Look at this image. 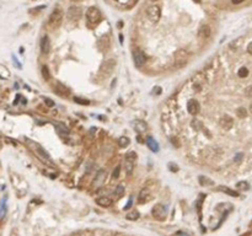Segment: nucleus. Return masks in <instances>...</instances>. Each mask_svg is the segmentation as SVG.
Listing matches in <instances>:
<instances>
[{
	"label": "nucleus",
	"instance_id": "obj_31",
	"mask_svg": "<svg viewBox=\"0 0 252 236\" xmlns=\"http://www.w3.org/2000/svg\"><path fill=\"white\" fill-rule=\"evenodd\" d=\"M236 115L239 116V118H245V117L247 116V111H246V108H244V107H240L239 110L236 111Z\"/></svg>",
	"mask_w": 252,
	"mask_h": 236
},
{
	"label": "nucleus",
	"instance_id": "obj_26",
	"mask_svg": "<svg viewBox=\"0 0 252 236\" xmlns=\"http://www.w3.org/2000/svg\"><path fill=\"white\" fill-rule=\"evenodd\" d=\"M42 75H43V79H44V80H49V79H50L49 69H48L47 65H43V66H42Z\"/></svg>",
	"mask_w": 252,
	"mask_h": 236
},
{
	"label": "nucleus",
	"instance_id": "obj_3",
	"mask_svg": "<svg viewBox=\"0 0 252 236\" xmlns=\"http://www.w3.org/2000/svg\"><path fill=\"white\" fill-rule=\"evenodd\" d=\"M86 21L90 26H95L101 21V11L96 6L89 8L86 11Z\"/></svg>",
	"mask_w": 252,
	"mask_h": 236
},
{
	"label": "nucleus",
	"instance_id": "obj_29",
	"mask_svg": "<svg viewBox=\"0 0 252 236\" xmlns=\"http://www.w3.org/2000/svg\"><path fill=\"white\" fill-rule=\"evenodd\" d=\"M237 75H239L240 78H246V76L248 75V69H247V68H245V66L240 68V69H239V71H237Z\"/></svg>",
	"mask_w": 252,
	"mask_h": 236
},
{
	"label": "nucleus",
	"instance_id": "obj_14",
	"mask_svg": "<svg viewBox=\"0 0 252 236\" xmlns=\"http://www.w3.org/2000/svg\"><path fill=\"white\" fill-rule=\"evenodd\" d=\"M132 125H133V129H134L138 134L145 133V131H147V123L143 122V121H140V119L133 121V122H132Z\"/></svg>",
	"mask_w": 252,
	"mask_h": 236
},
{
	"label": "nucleus",
	"instance_id": "obj_33",
	"mask_svg": "<svg viewBox=\"0 0 252 236\" xmlns=\"http://www.w3.org/2000/svg\"><path fill=\"white\" fill-rule=\"evenodd\" d=\"M74 102L79 103V105H89V100L81 99V97H74Z\"/></svg>",
	"mask_w": 252,
	"mask_h": 236
},
{
	"label": "nucleus",
	"instance_id": "obj_24",
	"mask_svg": "<svg viewBox=\"0 0 252 236\" xmlns=\"http://www.w3.org/2000/svg\"><path fill=\"white\" fill-rule=\"evenodd\" d=\"M219 191H221V192H224V193H226V194H229V196H231V197H239V192H236V191H232V189H230V188H228V187H219Z\"/></svg>",
	"mask_w": 252,
	"mask_h": 236
},
{
	"label": "nucleus",
	"instance_id": "obj_42",
	"mask_svg": "<svg viewBox=\"0 0 252 236\" xmlns=\"http://www.w3.org/2000/svg\"><path fill=\"white\" fill-rule=\"evenodd\" d=\"M231 2H232V4H241L244 0H231Z\"/></svg>",
	"mask_w": 252,
	"mask_h": 236
},
{
	"label": "nucleus",
	"instance_id": "obj_28",
	"mask_svg": "<svg viewBox=\"0 0 252 236\" xmlns=\"http://www.w3.org/2000/svg\"><path fill=\"white\" fill-rule=\"evenodd\" d=\"M236 187H237L239 189H241V191H247V189L250 188V185L246 182V181H241V182H239V183L236 185Z\"/></svg>",
	"mask_w": 252,
	"mask_h": 236
},
{
	"label": "nucleus",
	"instance_id": "obj_23",
	"mask_svg": "<svg viewBox=\"0 0 252 236\" xmlns=\"http://www.w3.org/2000/svg\"><path fill=\"white\" fill-rule=\"evenodd\" d=\"M198 179H199V183L202 185V186H213L214 185V182L210 179V178H208V177H205V176H199L198 177Z\"/></svg>",
	"mask_w": 252,
	"mask_h": 236
},
{
	"label": "nucleus",
	"instance_id": "obj_4",
	"mask_svg": "<svg viewBox=\"0 0 252 236\" xmlns=\"http://www.w3.org/2000/svg\"><path fill=\"white\" fill-rule=\"evenodd\" d=\"M135 159H137V154L134 151H129V153H127V155H125V159H124V170H125V173H127L128 176H131L133 173Z\"/></svg>",
	"mask_w": 252,
	"mask_h": 236
},
{
	"label": "nucleus",
	"instance_id": "obj_37",
	"mask_svg": "<svg viewBox=\"0 0 252 236\" xmlns=\"http://www.w3.org/2000/svg\"><path fill=\"white\" fill-rule=\"evenodd\" d=\"M44 103L47 105V107H54V101L50 100V99H46L44 100Z\"/></svg>",
	"mask_w": 252,
	"mask_h": 236
},
{
	"label": "nucleus",
	"instance_id": "obj_32",
	"mask_svg": "<svg viewBox=\"0 0 252 236\" xmlns=\"http://www.w3.org/2000/svg\"><path fill=\"white\" fill-rule=\"evenodd\" d=\"M167 167H169V170L172 171V172H177V171H178V165L175 164V162H169V164H167Z\"/></svg>",
	"mask_w": 252,
	"mask_h": 236
},
{
	"label": "nucleus",
	"instance_id": "obj_20",
	"mask_svg": "<svg viewBox=\"0 0 252 236\" xmlns=\"http://www.w3.org/2000/svg\"><path fill=\"white\" fill-rule=\"evenodd\" d=\"M110 44H111L110 38H108V37H106V36H103V37H102V38H100V40H99V42H97V46H99L100 50H107V49L110 48Z\"/></svg>",
	"mask_w": 252,
	"mask_h": 236
},
{
	"label": "nucleus",
	"instance_id": "obj_1",
	"mask_svg": "<svg viewBox=\"0 0 252 236\" xmlns=\"http://www.w3.org/2000/svg\"><path fill=\"white\" fill-rule=\"evenodd\" d=\"M25 141L28 144V147H30V149L37 155V157L42 161V162H44V164H47V165H49V166H52V167H54V162H53L52 160H50V156H49V154L41 147L40 144H37L36 141H33V140H31V139H25Z\"/></svg>",
	"mask_w": 252,
	"mask_h": 236
},
{
	"label": "nucleus",
	"instance_id": "obj_11",
	"mask_svg": "<svg viewBox=\"0 0 252 236\" xmlns=\"http://www.w3.org/2000/svg\"><path fill=\"white\" fill-rule=\"evenodd\" d=\"M106 177H107V172H106V170H100V171L96 173V177L94 178L91 186H92L94 188H99V187H101V186L103 185V182L106 181Z\"/></svg>",
	"mask_w": 252,
	"mask_h": 236
},
{
	"label": "nucleus",
	"instance_id": "obj_38",
	"mask_svg": "<svg viewBox=\"0 0 252 236\" xmlns=\"http://www.w3.org/2000/svg\"><path fill=\"white\" fill-rule=\"evenodd\" d=\"M242 156H244V154H242V153H240V154H237V155L235 156V161H236V162H239V161H241V159H242Z\"/></svg>",
	"mask_w": 252,
	"mask_h": 236
},
{
	"label": "nucleus",
	"instance_id": "obj_36",
	"mask_svg": "<svg viewBox=\"0 0 252 236\" xmlns=\"http://www.w3.org/2000/svg\"><path fill=\"white\" fill-rule=\"evenodd\" d=\"M119 172H121V167H119V166H117V167H116V170H115V171H113V173H112V177H113L115 179H116V178H118V177H119Z\"/></svg>",
	"mask_w": 252,
	"mask_h": 236
},
{
	"label": "nucleus",
	"instance_id": "obj_22",
	"mask_svg": "<svg viewBox=\"0 0 252 236\" xmlns=\"http://www.w3.org/2000/svg\"><path fill=\"white\" fill-rule=\"evenodd\" d=\"M56 129H57V132H58L62 137L69 134V129L66 128V125H65L64 123H57V124H56Z\"/></svg>",
	"mask_w": 252,
	"mask_h": 236
},
{
	"label": "nucleus",
	"instance_id": "obj_41",
	"mask_svg": "<svg viewBox=\"0 0 252 236\" xmlns=\"http://www.w3.org/2000/svg\"><path fill=\"white\" fill-rule=\"evenodd\" d=\"M131 205H132V199H129V202H128V204H127V205L124 207V210H125V209H129V208H131Z\"/></svg>",
	"mask_w": 252,
	"mask_h": 236
},
{
	"label": "nucleus",
	"instance_id": "obj_46",
	"mask_svg": "<svg viewBox=\"0 0 252 236\" xmlns=\"http://www.w3.org/2000/svg\"><path fill=\"white\" fill-rule=\"evenodd\" d=\"M250 111L252 112V103H251V106H250Z\"/></svg>",
	"mask_w": 252,
	"mask_h": 236
},
{
	"label": "nucleus",
	"instance_id": "obj_35",
	"mask_svg": "<svg viewBox=\"0 0 252 236\" xmlns=\"http://www.w3.org/2000/svg\"><path fill=\"white\" fill-rule=\"evenodd\" d=\"M245 95H246V97L252 99V86L246 87V90H245Z\"/></svg>",
	"mask_w": 252,
	"mask_h": 236
},
{
	"label": "nucleus",
	"instance_id": "obj_16",
	"mask_svg": "<svg viewBox=\"0 0 252 236\" xmlns=\"http://www.w3.org/2000/svg\"><path fill=\"white\" fill-rule=\"evenodd\" d=\"M54 92H56L57 95L62 96V97H66V96L70 95L69 89H68L65 85H63L62 82H57V84H56V90H54Z\"/></svg>",
	"mask_w": 252,
	"mask_h": 236
},
{
	"label": "nucleus",
	"instance_id": "obj_19",
	"mask_svg": "<svg viewBox=\"0 0 252 236\" xmlns=\"http://www.w3.org/2000/svg\"><path fill=\"white\" fill-rule=\"evenodd\" d=\"M40 46H41V52H42L43 54H48V53H49V49H50V41H49V38H48V36H44V37H42Z\"/></svg>",
	"mask_w": 252,
	"mask_h": 236
},
{
	"label": "nucleus",
	"instance_id": "obj_13",
	"mask_svg": "<svg viewBox=\"0 0 252 236\" xmlns=\"http://www.w3.org/2000/svg\"><path fill=\"white\" fill-rule=\"evenodd\" d=\"M151 199V194H150V191L148 188H143L138 196V203L140 204H144V203H148Z\"/></svg>",
	"mask_w": 252,
	"mask_h": 236
},
{
	"label": "nucleus",
	"instance_id": "obj_47",
	"mask_svg": "<svg viewBox=\"0 0 252 236\" xmlns=\"http://www.w3.org/2000/svg\"><path fill=\"white\" fill-rule=\"evenodd\" d=\"M151 2H159V0H151Z\"/></svg>",
	"mask_w": 252,
	"mask_h": 236
},
{
	"label": "nucleus",
	"instance_id": "obj_27",
	"mask_svg": "<svg viewBox=\"0 0 252 236\" xmlns=\"http://www.w3.org/2000/svg\"><path fill=\"white\" fill-rule=\"evenodd\" d=\"M123 194H124V187H123L122 185L117 186V187H116V189H115V196H116V197H118V198H121Z\"/></svg>",
	"mask_w": 252,
	"mask_h": 236
},
{
	"label": "nucleus",
	"instance_id": "obj_45",
	"mask_svg": "<svg viewBox=\"0 0 252 236\" xmlns=\"http://www.w3.org/2000/svg\"><path fill=\"white\" fill-rule=\"evenodd\" d=\"M193 2H195V3H201V0H193Z\"/></svg>",
	"mask_w": 252,
	"mask_h": 236
},
{
	"label": "nucleus",
	"instance_id": "obj_10",
	"mask_svg": "<svg viewBox=\"0 0 252 236\" xmlns=\"http://www.w3.org/2000/svg\"><path fill=\"white\" fill-rule=\"evenodd\" d=\"M82 15V11H81V8L79 6H70L66 11V17L70 20V21H79L80 17Z\"/></svg>",
	"mask_w": 252,
	"mask_h": 236
},
{
	"label": "nucleus",
	"instance_id": "obj_18",
	"mask_svg": "<svg viewBox=\"0 0 252 236\" xmlns=\"http://www.w3.org/2000/svg\"><path fill=\"white\" fill-rule=\"evenodd\" d=\"M96 204H99L100 207L102 208H107V207H111L112 205V199L107 196H102V197H99L96 198Z\"/></svg>",
	"mask_w": 252,
	"mask_h": 236
},
{
	"label": "nucleus",
	"instance_id": "obj_8",
	"mask_svg": "<svg viewBox=\"0 0 252 236\" xmlns=\"http://www.w3.org/2000/svg\"><path fill=\"white\" fill-rule=\"evenodd\" d=\"M147 14H148V17H149V20L154 24H156L159 20H160V17H161V10L157 5H151L148 8L147 10Z\"/></svg>",
	"mask_w": 252,
	"mask_h": 236
},
{
	"label": "nucleus",
	"instance_id": "obj_21",
	"mask_svg": "<svg viewBox=\"0 0 252 236\" xmlns=\"http://www.w3.org/2000/svg\"><path fill=\"white\" fill-rule=\"evenodd\" d=\"M145 141H147L148 148H149L151 151H154V153H157V151H159V144H157V141H156L153 137H148Z\"/></svg>",
	"mask_w": 252,
	"mask_h": 236
},
{
	"label": "nucleus",
	"instance_id": "obj_25",
	"mask_svg": "<svg viewBox=\"0 0 252 236\" xmlns=\"http://www.w3.org/2000/svg\"><path fill=\"white\" fill-rule=\"evenodd\" d=\"M129 144H131V140H129V138H127V137H121V138L118 139V145H119L121 148L128 147Z\"/></svg>",
	"mask_w": 252,
	"mask_h": 236
},
{
	"label": "nucleus",
	"instance_id": "obj_30",
	"mask_svg": "<svg viewBox=\"0 0 252 236\" xmlns=\"http://www.w3.org/2000/svg\"><path fill=\"white\" fill-rule=\"evenodd\" d=\"M139 212H137V210H134V212H132V213H129V214H127V219L128 220H137L138 218H139Z\"/></svg>",
	"mask_w": 252,
	"mask_h": 236
},
{
	"label": "nucleus",
	"instance_id": "obj_12",
	"mask_svg": "<svg viewBox=\"0 0 252 236\" xmlns=\"http://www.w3.org/2000/svg\"><path fill=\"white\" fill-rule=\"evenodd\" d=\"M199 108H201V106H199V102H198L197 100H189L188 101V103H187V111H188L189 115L195 116L198 112H199Z\"/></svg>",
	"mask_w": 252,
	"mask_h": 236
},
{
	"label": "nucleus",
	"instance_id": "obj_40",
	"mask_svg": "<svg viewBox=\"0 0 252 236\" xmlns=\"http://www.w3.org/2000/svg\"><path fill=\"white\" fill-rule=\"evenodd\" d=\"M155 89H156V90H154V94H156V95H159V94L161 92V87H159V86H156Z\"/></svg>",
	"mask_w": 252,
	"mask_h": 236
},
{
	"label": "nucleus",
	"instance_id": "obj_15",
	"mask_svg": "<svg viewBox=\"0 0 252 236\" xmlns=\"http://www.w3.org/2000/svg\"><path fill=\"white\" fill-rule=\"evenodd\" d=\"M219 124H220V127L221 128H224V129H230L231 127L234 125V119L229 116V115H224L221 118H220V121H219Z\"/></svg>",
	"mask_w": 252,
	"mask_h": 236
},
{
	"label": "nucleus",
	"instance_id": "obj_34",
	"mask_svg": "<svg viewBox=\"0 0 252 236\" xmlns=\"http://www.w3.org/2000/svg\"><path fill=\"white\" fill-rule=\"evenodd\" d=\"M171 143H172V145H173L175 148H179V147H181V143H179L178 138H176V137L171 138Z\"/></svg>",
	"mask_w": 252,
	"mask_h": 236
},
{
	"label": "nucleus",
	"instance_id": "obj_44",
	"mask_svg": "<svg viewBox=\"0 0 252 236\" xmlns=\"http://www.w3.org/2000/svg\"><path fill=\"white\" fill-rule=\"evenodd\" d=\"M178 235H181V236H188V235H186V234H182V232H178Z\"/></svg>",
	"mask_w": 252,
	"mask_h": 236
},
{
	"label": "nucleus",
	"instance_id": "obj_2",
	"mask_svg": "<svg viewBox=\"0 0 252 236\" xmlns=\"http://www.w3.org/2000/svg\"><path fill=\"white\" fill-rule=\"evenodd\" d=\"M63 19H64V12L59 8H56L48 17V27L50 30L59 28L63 22Z\"/></svg>",
	"mask_w": 252,
	"mask_h": 236
},
{
	"label": "nucleus",
	"instance_id": "obj_43",
	"mask_svg": "<svg viewBox=\"0 0 252 236\" xmlns=\"http://www.w3.org/2000/svg\"><path fill=\"white\" fill-rule=\"evenodd\" d=\"M71 2H74V3H81V2H84V0H71Z\"/></svg>",
	"mask_w": 252,
	"mask_h": 236
},
{
	"label": "nucleus",
	"instance_id": "obj_7",
	"mask_svg": "<svg viewBox=\"0 0 252 236\" xmlns=\"http://www.w3.org/2000/svg\"><path fill=\"white\" fill-rule=\"evenodd\" d=\"M187 59H188V54H187V52L185 49L176 50V53H175V65L177 68L183 66L187 63Z\"/></svg>",
	"mask_w": 252,
	"mask_h": 236
},
{
	"label": "nucleus",
	"instance_id": "obj_9",
	"mask_svg": "<svg viewBox=\"0 0 252 236\" xmlns=\"http://www.w3.org/2000/svg\"><path fill=\"white\" fill-rule=\"evenodd\" d=\"M151 213H153L155 219H157V220H164L165 218H166V215H167V208L165 205H163V204H156L153 208Z\"/></svg>",
	"mask_w": 252,
	"mask_h": 236
},
{
	"label": "nucleus",
	"instance_id": "obj_6",
	"mask_svg": "<svg viewBox=\"0 0 252 236\" xmlns=\"http://www.w3.org/2000/svg\"><path fill=\"white\" fill-rule=\"evenodd\" d=\"M133 62H134V65L137 68H143L144 65H145L147 63V57H145V54H144V52L139 48L134 49L133 50Z\"/></svg>",
	"mask_w": 252,
	"mask_h": 236
},
{
	"label": "nucleus",
	"instance_id": "obj_39",
	"mask_svg": "<svg viewBox=\"0 0 252 236\" xmlns=\"http://www.w3.org/2000/svg\"><path fill=\"white\" fill-rule=\"evenodd\" d=\"M247 52H248V53L251 54V56H252V42H251V43L247 46Z\"/></svg>",
	"mask_w": 252,
	"mask_h": 236
},
{
	"label": "nucleus",
	"instance_id": "obj_5",
	"mask_svg": "<svg viewBox=\"0 0 252 236\" xmlns=\"http://www.w3.org/2000/svg\"><path fill=\"white\" fill-rule=\"evenodd\" d=\"M116 64H117L116 63V59H113V58H110V59H107L106 62H103V64L101 65V69H100L101 75L105 76V78L110 76L112 73H113L115 68H116Z\"/></svg>",
	"mask_w": 252,
	"mask_h": 236
},
{
	"label": "nucleus",
	"instance_id": "obj_17",
	"mask_svg": "<svg viewBox=\"0 0 252 236\" xmlns=\"http://www.w3.org/2000/svg\"><path fill=\"white\" fill-rule=\"evenodd\" d=\"M210 33H212V30L208 25H203L199 31H198V37H199L201 40H208L210 37Z\"/></svg>",
	"mask_w": 252,
	"mask_h": 236
}]
</instances>
